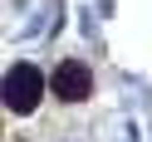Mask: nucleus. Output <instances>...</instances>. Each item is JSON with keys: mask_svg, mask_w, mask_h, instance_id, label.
I'll use <instances>...</instances> for the list:
<instances>
[{"mask_svg": "<svg viewBox=\"0 0 152 142\" xmlns=\"http://www.w3.org/2000/svg\"><path fill=\"white\" fill-rule=\"evenodd\" d=\"M39 93H44V79L34 64H15L5 74V108L10 113H34L39 108Z\"/></svg>", "mask_w": 152, "mask_h": 142, "instance_id": "nucleus-1", "label": "nucleus"}, {"mask_svg": "<svg viewBox=\"0 0 152 142\" xmlns=\"http://www.w3.org/2000/svg\"><path fill=\"white\" fill-rule=\"evenodd\" d=\"M54 93H59L64 103H83L93 93V74L83 69L79 59H69V64H59V69H54Z\"/></svg>", "mask_w": 152, "mask_h": 142, "instance_id": "nucleus-2", "label": "nucleus"}]
</instances>
